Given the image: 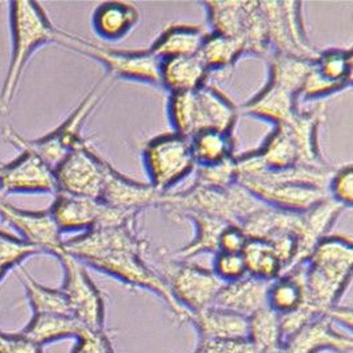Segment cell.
<instances>
[{
  "label": "cell",
  "instance_id": "5b68a950",
  "mask_svg": "<svg viewBox=\"0 0 353 353\" xmlns=\"http://www.w3.org/2000/svg\"><path fill=\"white\" fill-rule=\"evenodd\" d=\"M145 250H117L93 259L85 263V266L108 274L131 288L154 292L170 308L177 323H188L191 314L177 303L171 289L159 273L145 263Z\"/></svg>",
  "mask_w": 353,
  "mask_h": 353
},
{
  "label": "cell",
  "instance_id": "83f0119b",
  "mask_svg": "<svg viewBox=\"0 0 353 353\" xmlns=\"http://www.w3.org/2000/svg\"><path fill=\"white\" fill-rule=\"evenodd\" d=\"M245 53L248 52L242 39L225 37L210 32L197 56L210 73L212 70H226L229 66L236 64Z\"/></svg>",
  "mask_w": 353,
  "mask_h": 353
},
{
  "label": "cell",
  "instance_id": "836d02e7",
  "mask_svg": "<svg viewBox=\"0 0 353 353\" xmlns=\"http://www.w3.org/2000/svg\"><path fill=\"white\" fill-rule=\"evenodd\" d=\"M237 183L236 158L221 161L213 165H199L197 184L212 188H226Z\"/></svg>",
  "mask_w": 353,
  "mask_h": 353
},
{
  "label": "cell",
  "instance_id": "4316f807",
  "mask_svg": "<svg viewBox=\"0 0 353 353\" xmlns=\"http://www.w3.org/2000/svg\"><path fill=\"white\" fill-rule=\"evenodd\" d=\"M17 275L26 289L33 315H70V310L60 289H50L40 285L23 266L17 269Z\"/></svg>",
  "mask_w": 353,
  "mask_h": 353
},
{
  "label": "cell",
  "instance_id": "1f68e13d",
  "mask_svg": "<svg viewBox=\"0 0 353 353\" xmlns=\"http://www.w3.org/2000/svg\"><path fill=\"white\" fill-rule=\"evenodd\" d=\"M39 254L37 249L20 240L17 234L0 230V282L11 270L21 266L26 259Z\"/></svg>",
  "mask_w": 353,
  "mask_h": 353
},
{
  "label": "cell",
  "instance_id": "3957f363",
  "mask_svg": "<svg viewBox=\"0 0 353 353\" xmlns=\"http://www.w3.org/2000/svg\"><path fill=\"white\" fill-rule=\"evenodd\" d=\"M170 117L177 135L192 139L204 131L230 132L237 119L233 103L213 86L171 94Z\"/></svg>",
  "mask_w": 353,
  "mask_h": 353
},
{
  "label": "cell",
  "instance_id": "2e32d148",
  "mask_svg": "<svg viewBox=\"0 0 353 353\" xmlns=\"http://www.w3.org/2000/svg\"><path fill=\"white\" fill-rule=\"evenodd\" d=\"M164 193L152 185H145L119 175L106 163L105 181L99 200L112 208L139 212L148 205H161Z\"/></svg>",
  "mask_w": 353,
  "mask_h": 353
},
{
  "label": "cell",
  "instance_id": "8fae6325",
  "mask_svg": "<svg viewBox=\"0 0 353 353\" xmlns=\"http://www.w3.org/2000/svg\"><path fill=\"white\" fill-rule=\"evenodd\" d=\"M105 164L106 161L83 141L53 170L57 193L99 200L105 181Z\"/></svg>",
  "mask_w": 353,
  "mask_h": 353
},
{
  "label": "cell",
  "instance_id": "e575fe53",
  "mask_svg": "<svg viewBox=\"0 0 353 353\" xmlns=\"http://www.w3.org/2000/svg\"><path fill=\"white\" fill-rule=\"evenodd\" d=\"M212 272L224 283L236 282L248 275L246 265L241 253L219 252L217 254H214Z\"/></svg>",
  "mask_w": 353,
  "mask_h": 353
},
{
  "label": "cell",
  "instance_id": "e0dca14e",
  "mask_svg": "<svg viewBox=\"0 0 353 353\" xmlns=\"http://www.w3.org/2000/svg\"><path fill=\"white\" fill-rule=\"evenodd\" d=\"M270 283L272 281L259 279L252 275H246L236 282L224 283L213 305L249 318L258 310L268 305Z\"/></svg>",
  "mask_w": 353,
  "mask_h": 353
},
{
  "label": "cell",
  "instance_id": "f1b7e54d",
  "mask_svg": "<svg viewBox=\"0 0 353 353\" xmlns=\"http://www.w3.org/2000/svg\"><path fill=\"white\" fill-rule=\"evenodd\" d=\"M191 145L196 165H213L233 158V139L230 132L204 131L193 137Z\"/></svg>",
  "mask_w": 353,
  "mask_h": 353
},
{
  "label": "cell",
  "instance_id": "f546056e",
  "mask_svg": "<svg viewBox=\"0 0 353 353\" xmlns=\"http://www.w3.org/2000/svg\"><path fill=\"white\" fill-rule=\"evenodd\" d=\"M241 254L248 275L265 281H274L283 274V268L268 241L248 240Z\"/></svg>",
  "mask_w": 353,
  "mask_h": 353
},
{
  "label": "cell",
  "instance_id": "7c38bea8",
  "mask_svg": "<svg viewBox=\"0 0 353 353\" xmlns=\"http://www.w3.org/2000/svg\"><path fill=\"white\" fill-rule=\"evenodd\" d=\"M0 219L11 226L17 237L40 252L56 257L63 250V233L49 210H26L7 203L0 196Z\"/></svg>",
  "mask_w": 353,
  "mask_h": 353
},
{
  "label": "cell",
  "instance_id": "f35d334b",
  "mask_svg": "<svg viewBox=\"0 0 353 353\" xmlns=\"http://www.w3.org/2000/svg\"><path fill=\"white\" fill-rule=\"evenodd\" d=\"M0 353H43V347L17 334L0 332Z\"/></svg>",
  "mask_w": 353,
  "mask_h": 353
},
{
  "label": "cell",
  "instance_id": "8d00e7d4",
  "mask_svg": "<svg viewBox=\"0 0 353 353\" xmlns=\"http://www.w3.org/2000/svg\"><path fill=\"white\" fill-rule=\"evenodd\" d=\"M192 353H259L248 340H199Z\"/></svg>",
  "mask_w": 353,
  "mask_h": 353
},
{
  "label": "cell",
  "instance_id": "d4e9b609",
  "mask_svg": "<svg viewBox=\"0 0 353 353\" xmlns=\"http://www.w3.org/2000/svg\"><path fill=\"white\" fill-rule=\"evenodd\" d=\"M181 214L183 216L187 214L188 217L192 219L193 223L197 226V236L185 248L177 250L175 254H170V256L177 261L187 262L190 258L201 254L204 252L217 254L220 252L219 249L220 236L229 224L223 220L210 217L208 214L197 213V212H181Z\"/></svg>",
  "mask_w": 353,
  "mask_h": 353
},
{
  "label": "cell",
  "instance_id": "52a82bcc",
  "mask_svg": "<svg viewBox=\"0 0 353 353\" xmlns=\"http://www.w3.org/2000/svg\"><path fill=\"white\" fill-rule=\"evenodd\" d=\"M57 44L82 53L103 65L109 74L126 80L147 81L161 85V61L150 50L121 52L97 46L76 34L57 30Z\"/></svg>",
  "mask_w": 353,
  "mask_h": 353
},
{
  "label": "cell",
  "instance_id": "7402d4cb",
  "mask_svg": "<svg viewBox=\"0 0 353 353\" xmlns=\"http://www.w3.org/2000/svg\"><path fill=\"white\" fill-rule=\"evenodd\" d=\"M139 17V10L131 3H102L93 14V28L103 40L115 41L126 37L137 27Z\"/></svg>",
  "mask_w": 353,
  "mask_h": 353
},
{
  "label": "cell",
  "instance_id": "ab89813d",
  "mask_svg": "<svg viewBox=\"0 0 353 353\" xmlns=\"http://www.w3.org/2000/svg\"><path fill=\"white\" fill-rule=\"evenodd\" d=\"M246 242L248 237L242 232L241 228L229 225L220 236L219 249L223 253H242Z\"/></svg>",
  "mask_w": 353,
  "mask_h": 353
},
{
  "label": "cell",
  "instance_id": "30bf717a",
  "mask_svg": "<svg viewBox=\"0 0 353 353\" xmlns=\"http://www.w3.org/2000/svg\"><path fill=\"white\" fill-rule=\"evenodd\" d=\"M145 163L150 185L167 192L196 167L191 141L176 132L161 135L145 147Z\"/></svg>",
  "mask_w": 353,
  "mask_h": 353
},
{
  "label": "cell",
  "instance_id": "8992f818",
  "mask_svg": "<svg viewBox=\"0 0 353 353\" xmlns=\"http://www.w3.org/2000/svg\"><path fill=\"white\" fill-rule=\"evenodd\" d=\"M155 269L165 281L177 303L190 314L204 310L214 303L219 291L224 286L212 270L177 261L170 254L158 253Z\"/></svg>",
  "mask_w": 353,
  "mask_h": 353
},
{
  "label": "cell",
  "instance_id": "603a6c76",
  "mask_svg": "<svg viewBox=\"0 0 353 353\" xmlns=\"http://www.w3.org/2000/svg\"><path fill=\"white\" fill-rule=\"evenodd\" d=\"M307 305L305 262L272 281L268 291V307L279 316Z\"/></svg>",
  "mask_w": 353,
  "mask_h": 353
},
{
  "label": "cell",
  "instance_id": "6da1fadb",
  "mask_svg": "<svg viewBox=\"0 0 353 353\" xmlns=\"http://www.w3.org/2000/svg\"><path fill=\"white\" fill-rule=\"evenodd\" d=\"M8 7L11 56L0 89V115L3 117L11 112L23 73L34 52L48 43H54L57 37V28L39 3L11 1Z\"/></svg>",
  "mask_w": 353,
  "mask_h": 353
},
{
  "label": "cell",
  "instance_id": "74e56055",
  "mask_svg": "<svg viewBox=\"0 0 353 353\" xmlns=\"http://www.w3.org/2000/svg\"><path fill=\"white\" fill-rule=\"evenodd\" d=\"M76 341L72 353H115L106 330L90 331Z\"/></svg>",
  "mask_w": 353,
  "mask_h": 353
},
{
  "label": "cell",
  "instance_id": "ac0fdd59",
  "mask_svg": "<svg viewBox=\"0 0 353 353\" xmlns=\"http://www.w3.org/2000/svg\"><path fill=\"white\" fill-rule=\"evenodd\" d=\"M200 340H242L249 335V319L214 305L196 311L190 316Z\"/></svg>",
  "mask_w": 353,
  "mask_h": 353
},
{
  "label": "cell",
  "instance_id": "9a60e30c",
  "mask_svg": "<svg viewBox=\"0 0 353 353\" xmlns=\"http://www.w3.org/2000/svg\"><path fill=\"white\" fill-rule=\"evenodd\" d=\"M332 321L318 318L282 341L285 353H352L351 334L339 331Z\"/></svg>",
  "mask_w": 353,
  "mask_h": 353
},
{
  "label": "cell",
  "instance_id": "d6a6232c",
  "mask_svg": "<svg viewBox=\"0 0 353 353\" xmlns=\"http://www.w3.org/2000/svg\"><path fill=\"white\" fill-rule=\"evenodd\" d=\"M315 69L325 80L336 82L340 85H350L352 70L351 50H328L319 54L315 61Z\"/></svg>",
  "mask_w": 353,
  "mask_h": 353
},
{
  "label": "cell",
  "instance_id": "5bb4252c",
  "mask_svg": "<svg viewBox=\"0 0 353 353\" xmlns=\"http://www.w3.org/2000/svg\"><path fill=\"white\" fill-rule=\"evenodd\" d=\"M237 183L263 204L294 213H305L330 197L325 190L302 184H272L250 179H239Z\"/></svg>",
  "mask_w": 353,
  "mask_h": 353
},
{
  "label": "cell",
  "instance_id": "4dcf8cb0",
  "mask_svg": "<svg viewBox=\"0 0 353 353\" xmlns=\"http://www.w3.org/2000/svg\"><path fill=\"white\" fill-rule=\"evenodd\" d=\"M249 319L248 340L256 347L258 352L263 353L282 344L281 319L276 312L268 305L258 310Z\"/></svg>",
  "mask_w": 353,
  "mask_h": 353
},
{
  "label": "cell",
  "instance_id": "ffe728a7",
  "mask_svg": "<svg viewBox=\"0 0 353 353\" xmlns=\"http://www.w3.org/2000/svg\"><path fill=\"white\" fill-rule=\"evenodd\" d=\"M209 31L203 26H172L148 49L161 61L199 54Z\"/></svg>",
  "mask_w": 353,
  "mask_h": 353
},
{
  "label": "cell",
  "instance_id": "60d3db41",
  "mask_svg": "<svg viewBox=\"0 0 353 353\" xmlns=\"http://www.w3.org/2000/svg\"><path fill=\"white\" fill-rule=\"evenodd\" d=\"M263 353H285V351H283V348H282V344H279L278 347L272 348V350H269V351H266V352Z\"/></svg>",
  "mask_w": 353,
  "mask_h": 353
},
{
  "label": "cell",
  "instance_id": "44dd1931",
  "mask_svg": "<svg viewBox=\"0 0 353 353\" xmlns=\"http://www.w3.org/2000/svg\"><path fill=\"white\" fill-rule=\"evenodd\" d=\"M208 76V69L197 54L161 61V85L171 94L194 92L207 83Z\"/></svg>",
  "mask_w": 353,
  "mask_h": 353
},
{
  "label": "cell",
  "instance_id": "cb8c5ba5",
  "mask_svg": "<svg viewBox=\"0 0 353 353\" xmlns=\"http://www.w3.org/2000/svg\"><path fill=\"white\" fill-rule=\"evenodd\" d=\"M295 99L296 94L269 82L268 86L254 99H252L249 105H246L245 112L281 125L288 122L296 112Z\"/></svg>",
  "mask_w": 353,
  "mask_h": 353
},
{
  "label": "cell",
  "instance_id": "484cf974",
  "mask_svg": "<svg viewBox=\"0 0 353 353\" xmlns=\"http://www.w3.org/2000/svg\"><path fill=\"white\" fill-rule=\"evenodd\" d=\"M205 6L212 33L243 40L252 1H209Z\"/></svg>",
  "mask_w": 353,
  "mask_h": 353
},
{
  "label": "cell",
  "instance_id": "d6986e66",
  "mask_svg": "<svg viewBox=\"0 0 353 353\" xmlns=\"http://www.w3.org/2000/svg\"><path fill=\"white\" fill-rule=\"evenodd\" d=\"M90 331L70 315H32V319L19 334L44 347L65 339L79 340Z\"/></svg>",
  "mask_w": 353,
  "mask_h": 353
},
{
  "label": "cell",
  "instance_id": "4fadbf2b",
  "mask_svg": "<svg viewBox=\"0 0 353 353\" xmlns=\"http://www.w3.org/2000/svg\"><path fill=\"white\" fill-rule=\"evenodd\" d=\"M57 193L54 171L31 151H20L14 161L0 163V196Z\"/></svg>",
  "mask_w": 353,
  "mask_h": 353
},
{
  "label": "cell",
  "instance_id": "ba28073f",
  "mask_svg": "<svg viewBox=\"0 0 353 353\" xmlns=\"http://www.w3.org/2000/svg\"><path fill=\"white\" fill-rule=\"evenodd\" d=\"M48 210L61 233L121 226L132 221L138 213L112 208L98 199L61 192L54 194Z\"/></svg>",
  "mask_w": 353,
  "mask_h": 353
},
{
  "label": "cell",
  "instance_id": "9c48e42d",
  "mask_svg": "<svg viewBox=\"0 0 353 353\" xmlns=\"http://www.w3.org/2000/svg\"><path fill=\"white\" fill-rule=\"evenodd\" d=\"M64 272V281L60 290L64 294L70 314L92 331L105 330V301L86 266L77 258L72 257L64 249L56 256Z\"/></svg>",
  "mask_w": 353,
  "mask_h": 353
},
{
  "label": "cell",
  "instance_id": "277c9868",
  "mask_svg": "<svg viewBox=\"0 0 353 353\" xmlns=\"http://www.w3.org/2000/svg\"><path fill=\"white\" fill-rule=\"evenodd\" d=\"M103 96L105 93H99L98 86H96L85 97L80 106L70 114V117H68L59 128L44 137L36 139L26 138L17 130L7 126L3 130V138L20 151H31L41 161H46L52 170H54L77 145L83 142L81 130L86 117L96 109L97 103Z\"/></svg>",
  "mask_w": 353,
  "mask_h": 353
},
{
  "label": "cell",
  "instance_id": "7a4b0ae2",
  "mask_svg": "<svg viewBox=\"0 0 353 353\" xmlns=\"http://www.w3.org/2000/svg\"><path fill=\"white\" fill-rule=\"evenodd\" d=\"M352 241L324 237L305 262L307 305L319 316L339 305L352 276Z\"/></svg>",
  "mask_w": 353,
  "mask_h": 353
},
{
  "label": "cell",
  "instance_id": "d590c367",
  "mask_svg": "<svg viewBox=\"0 0 353 353\" xmlns=\"http://www.w3.org/2000/svg\"><path fill=\"white\" fill-rule=\"evenodd\" d=\"M328 194L345 208L352 205L353 200V171L352 165L343 167L330 180Z\"/></svg>",
  "mask_w": 353,
  "mask_h": 353
}]
</instances>
